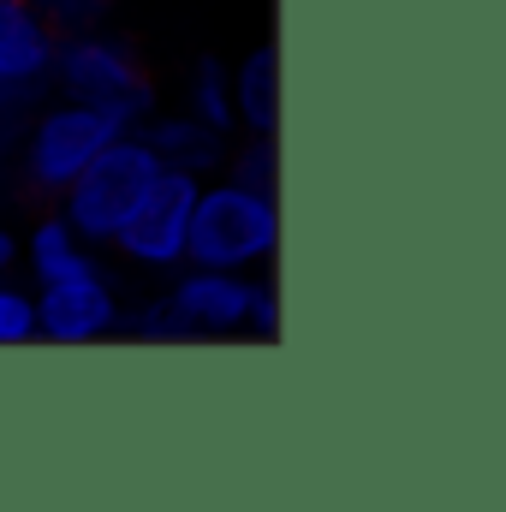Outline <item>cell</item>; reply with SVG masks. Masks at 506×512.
<instances>
[{
	"instance_id": "14",
	"label": "cell",
	"mask_w": 506,
	"mask_h": 512,
	"mask_svg": "<svg viewBox=\"0 0 506 512\" xmlns=\"http://www.w3.org/2000/svg\"><path fill=\"white\" fill-rule=\"evenodd\" d=\"M120 328L131 340H143V346H185L191 340V328H185V316H179V304L167 292H149L131 310H120Z\"/></svg>"
},
{
	"instance_id": "12",
	"label": "cell",
	"mask_w": 506,
	"mask_h": 512,
	"mask_svg": "<svg viewBox=\"0 0 506 512\" xmlns=\"http://www.w3.org/2000/svg\"><path fill=\"white\" fill-rule=\"evenodd\" d=\"M191 102H185V114H197L203 126L227 131L233 137V66L221 60V54H203L197 66H191V90H185Z\"/></svg>"
},
{
	"instance_id": "11",
	"label": "cell",
	"mask_w": 506,
	"mask_h": 512,
	"mask_svg": "<svg viewBox=\"0 0 506 512\" xmlns=\"http://www.w3.org/2000/svg\"><path fill=\"white\" fill-rule=\"evenodd\" d=\"M233 131H280V54L274 42L233 66Z\"/></svg>"
},
{
	"instance_id": "19",
	"label": "cell",
	"mask_w": 506,
	"mask_h": 512,
	"mask_svg": "<svg viewBox=\"0 0 506 512\" xmlns=\"http://www.w3.org/2000/svg\"><path fill=\"white\" fill-rule=\"evenodd\" d=\"M18 203V179H12V155H0V215Z\"/></svg>"
},
{
	"instance_id": "5",
	"label": "cell",
	"mask_w": 506,
	"mask_h": 512,
	"mask_svg": "<svg viewBox=\"0 0 506 512\" xmlns=\"http://www.w3.org/2000/svg\"><path fill=\"white\" fill-rule=\"evenodd\" d=\"M197 173L185 167H161L143 191V203L126 215V227L114 233L108 251H120L143 274H173L185 268V233H191V203H197Z\"/></svg>"
},
{
	"instance_id": "10",
	"label": "cell",
	"mask_w": 506,
	"mask_h": 512,
	"mask_svg": "<svg viewBox=\"0 0 506 512\" xmlns=\"http://www.w3.org/2000/svg\"><path fill=\"white\" fill-rule=\"evenodd\" d=\"M18 262L30 268V286L66 280V274H84V268H102V262H96V245H84V239L72 233V221H66L54 203H42V215H36L30 233L18 239Z\"/></svg>"
},
{
	"instance_id": "20",
	"label": "cell",
	"mask_w": 506,
	"mask_h": 512,
	"mask_svg": "<svg viewBox=\"0 0 506 512\" xmlns=\"http://www.w3.org/2000/svg\"><path fill=\"white\" fill-rule=\"evenodd\" d=\"M24 6H36V12H48V6H54V0H24Z\"/></svg>"
},
{
	"instance_id": "9",
	"label": "cell",
	"mask_w": 506,
	"mask_h": 512,
	"mask_svg": "<svg viewBox=\"0 0 506 512\" xmlns=\"http://www.w3.org/2000/svg\"><path fill=\"white\" fill-rule=\"evenodd\" d=\"M137 137L155 149V161L161 167H185V173H197V179H209V173H221V161H227V131L203 126L197 114H149L143 126H137Z\"/></svg>"
},
{
	"instance_id": "6",
	"label": "cell",
	"mask_w": 506,
	"mask_h": 512,
	"mask_svg": "<svg viewBox=\"0 0 506 512\" xmlns=\"http://www.w3.org/2000/svg\"><path fill=\"white\" fill-rule=\"evenodd\" d=\"M120 292L108 286L102 268L66 274V280H42L36 286V340L54 346H96L108 334H120Z\"/></svg>"
},
{
	"instance_id": "2",
	"label": "cell",
	"mask_w": 506,
	"mask_h": 512,
	"mask_svg": "<svg viewBox=\"0 0 506 512\" xmlns=\"http://www.w3.org/2000/svg\"><path fill=\"white\" fill-rule=\"evenodd\" d=\"M280 251V203L274 191H251L227 173H209L191 203V233H185V262L197 268H239L256 274Z\"/></svg>"
},
{
	"instance_id": "8",
	"label": "cell",
	"mask_w": 506,
	"mask_h": 512,
	"mask_svg": "<svg viewBox=\"0 0 506 512\" xmlns=\"http://www.w3.org/2000/svg\"><path fill=\"white\" fill-rule=\"evenodd\" d=\"M167 298L179 304L191 340H233L245 328V304H251V274L239 268H173V286Z\"/></svg>"
},
{
	"instance_id": "16",
	"label": "cell",
	"mask_w": 506,
	"mask_h": 512,
	"mask_svg": "<svg viewBox=\"0 0 506 512\" xmlns=\"http://www.w3.org/2000/svg\"><path fill=\"white\" fill-rule=\"evenodd\" d=\"M108 12H114V0H54L48 24H54V36H84V30H102Z\"/></svg>"
},
{
	"instance_id": "4",
	"label": "cell",
	"mask_w": 506,
	"mask_h": 512,
	"mask_svg": "<svg viewBox=\"0 0 506 512\" xmlns=\"http://www.w3.org/2000/svg\"><path fill=\"white\" fill-rule=\"evenodd\" d=\"M155 173H161L155 149H149L137 131H120V137H108L102 155H96V161H90L60 197H54V209L72 221V233H78L84 245L108 251L114 233L126 227V215L143 203V191H149Z\"/></svg>"
},
{
	"instance_id": "1",
	"label": "cell",
	"mask_w": 506,
	"mask_h": 512,
	"mask_svg": "<svg viewBox=\"0 0 506 512\" xmlns=\"http://www.w3.org/2000/svg\"><path fill=\"white\" fill-rule=\"evenodd\" d=\"M48 84H54V96L108 114L120 131H137L161 108V90H155V72H149L143 48L120 30H108V24L84 30V36H60Z\"/></svg>"
},
{
	"instance_id": "18",
	"label": "cell",
	"mask_w": 506,
	"mask_h": 512,
	"mask_svg": "<svg viewBox=\"0 0 506 512\" xmlns=\"http://www.w3.org/2000/svg\"><path fill=\"white\" fill-rule=\"evenodd\" d=\"M0 274H18V233L6 227V215H0Z\"/></svg>"
},
{
	"instance_id": "17",
	"label": "cell",
	"mask_w": 506,
	"mask_h": 512,
	"mask_svg": "<svg viewBox=\"0 0 506 512\" xmlns=\"http://www.w3.org/2000/svg\"><path fill=\"white\" fill-rule=\"evenodd\" d=\"M251 340H280V292L274 280H251V304H245V328Z\"/></svg>"
},
{
	"instance_id": "7",
	"label": "cell",
	"mask_w": 506,
	"mask_h": 512,
	"mask_svg": "<svg viewBox=\"0 0 506 512\" xmlns=\"http://www.w3.org/2000/svg\"><path fill=\"white\" fill-rule=\"evenodd\" d=\"M54 24L48 12L24 6V0H0V102L12 108H36L54 96L48 66H54Z\"/></svg>"
},
{
	"instance_id": "15",
	"label": "cell",
	"mask_w": 506,
	"mask_h": 512,
	"mask_svg": "<svg viewBox=\"0 0 506 512\" xmlns=\"http://www.w3.org/2000/svg\"><path fill=\"white\" fill-rule=\"evenodd\" d=\"M24 340H36V292L0 274V346H24Z\"/></svg>"
},
{
	"instance_id": "13",
	"label": "cell",
	"mask_w": 506,
	"mask_h": 512,
	"mask_svg": "<svg viewBox=\"0 0 506 512\" xmlns=\"http://www.w3.org/2000/svg\"><path fill=\"white\" fill-rule=\"evenodd\" d=\"M221 173L251 185V191H280V137L274 131H239V143H227Z\"/></svg>"
},
{
	"instance_id": "3",
	"label": "cell",
	"mask_w": 506,
	"mask_h": 512,
	"mask_svg": "<svg viewBox=\"0 0 506 512\" xmlns=\"http://www.w3.org/2000/svg\"><path fill=\"white\" fill-rule=\"evenodd\" d=\"M120 137V126L84 102H66V96H48L30 108V120L18 131V149H12V179H18V197H36V203H54L96 155L102 143Z\"/></svg>"
}]
</instances>
